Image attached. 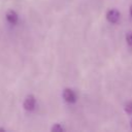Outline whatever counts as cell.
<instances>
[{
    "label": "cell",
    "instance_id": "10",
    "mask_svg": "<svg viewBox=\"0 0 132 132\" xmlns=\"http://www.w3.org/2000/svg\"><path fill=\"white\" fill-rule=\"evenodd\" d=\"M130 125H131V127H132V119H131V121H130Z\"/></svg>",
    "mask_w": 132,
    "mask_h": 132
},
{
    "label": "cell",
    "instance_id": "7",
    "mask_svg": "<svg viewBox=\"0 0 132 132\" xmlns=\"http://www.w3.org/2000/svg\"><path fill=\"white\" fill-rule=\"evenodd\" d=\"M126 41H127L128 45L132 46V31H130L126 34Z\"/></svg>",
    "mask_w": 132,
    "mask_h": 132
},
{
    "label": "cell",
    "instance_id": "8",
    "mask_svg": "<svg viewBox=\"0 0 132 132\" xmlns=\"http://www.w3.org/2000/svg\"><path fill=\"white\" fill-rule=\"evenodd\" d=\"M129 13H130V15H131V18H132V5H131L130 8H129Z\"/></svg>",
    "mask_w": 132,
    "mask_h": 132
},
{
    "label": "cell",
    "instance_id": "6",
    "mask_svg": "<svg viewBox=\"0 0 132 132\" xmlns=\"http://www.w3.org/2000/svg\"><path fill=\"white\" fill-rule=\"evenodd\" d=\"M51 131H53V132H62V131H64V128H63V126L60 125V124H55V125L51 128Z\"/></svg>",
    "mask_w": 132,
    "mask_h": 132
},
{
    "label": "cell",
    "instance_id": "9",
    "mask_svg": "<svg viewBox=\"0 0 132 132\" xmlns=\"http://www.w3.org/2000/svg\"><path fill=\"white\" fill-rule=\"evenodd\" d=\"M0 131H5V129H3V128H0Z\"/></svg>",
    "mask_w": 132,
    "mask_h": 132
},
{
    "label": "cell",
    "instance_id": "5",
    "mask_svg": "<svg viewBox=\"0 0 132 132\" xmlns=\"http://www.w3.org/2000/svg\"><path fill=\"white\" fill-rule=\"evenodd\" d=\"M124 110L127 114H132V101L126 102V104L124 105Z\"/></svg>",
    "mask_w": 132,
    "mask_h": 132
},
{
    "label": "cell",
    "instance_id": "1",
    "mask_svg": "<svg viewBox=\"0 0 132 132\" xmlns=\"http://www.w3.org/2000/svg\"><path fill=\"white\" fill-rule=\"evenodd\" d=\"M23 107L27 111H33L36 107V98H35V96L32 95V94L27 95L24 99Z\"/></svg>",
    "mask_w": 132,
    "mask_h": 132
},
{
    "label": "cell",
    "instance_id": "4",
    "mask_svg": "<svg viewBox=\"0 0 132 132\" xmlns=\"http://www.w3.org/2000/svg\"><path fill=\"white\" fill-rule=\"evenodd\" d=\"M5 19H6V21H7L8 24H10V25H16L18 22H19V14L16 13L15 10L9 9L5 13Z\"/></svg>",
    "mask_w": 132,
    "mask_h": 132
},
{
    "label": "cell",
    "instance_id": "2",
    "mask_svg": "<svg viewBox=\"0 0 132 132\" xmlns=\"http://www.w3.org/2000/svg\"><path fill=\"white\" fill-rule=\"evenodd\" d=\"M62 97H63L64 101L67 102V103H74V102H76V100H77L76 93H75L72 89H70V88H66V89L63 90V92H62Z\"/></svg>",
    "mask_w": 132,
    "mask_h": 132
},
{
    "label": "cell",
    "instance_id": "3",
    "mask_svg": "<svg viewBox=\"0 0 132 132\" xmlns=\"http://www.w3.org/2000/svg\"><path fill=\"white\" fill-rule=\"evenodd\" d=\"M105 18L107 20L108 23L110 24H116L119 22L120 18H121V13L119 12V10L114 9V8H111V9H108L106 11V14H105Z\"/></svg>",
    "mask_w": 132,
    "mask_h": 132
}]
</instances>
